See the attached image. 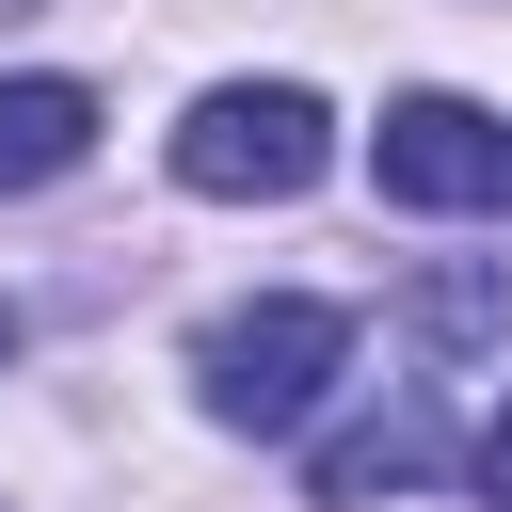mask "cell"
<instances>
[{
	"label": "cell",
	"mask_w": 512,
	"mask_h": 512,
	"mask_svg": "<svg viewBox=\"0 0 512 512\" xmlns=\"http://www.w3.org/2000/svg\"><path fill=\"white\" fill-rule=\"evenodd\" d=\"M320 160H336V112L304 80H224L176 128V192H208V208H288V192H320Z\"/></svg>",
	"instance_id": "6da1fadb"
},
{
	"label": "cell",
	"mask_w": 512,
	"mask_h": 512,
	"mask_svg": "<svg viewBox=\"0 0 512 512\" xmlns=\"http://www.w3.org/2000/svg\"><path fill=\"white\" fill-rule=\"evenodd\" d=\"M336 352H352V320H336V304H304V288H272V304H224V320H208L192 384H208V416H224V432H304V416H320V384H336Z\"/></svg>",
	"instance_id": "7a4b0ae2"
},
{
	"label": "cell",
	"mask_w": 512,
	"mask_h": 512,
	"mask_svg": "<svg viewBox=\"0 0 512 512\" xmlns=\"http://www.w3.org/2000/svg\"><path fill=\"white\" fill-rule=\"evenodd\" d=\"M368 160H384V192H400V208H496V192H512V128H496V112H464V96H400Z\"/></svg>",
	"instance_id": "3957f363"
},
{
	"label": "cell",
	"mask_w": 512,
	"mask_h": 512,
	"mask_svg": "<svg viewBox=\"0 0 512 512\" xmlns=\"http://www.w3.org/2000/svg\"><path fill=\"white\" fill-rule=\"evenodd\" d=\"M448 464H464V448H448V416H432V400H384L368 432H336V448H320V512H368V496H432Z\"/></svg>",
	"instance_id": "277c9868"
},
{
	"label": "cell",
	"mask_w": 512,
	"mask_h": 512,
	"mask_svg": "<svg viewBox=\"0 0 512 512\" xmlns=\"http://www.w3.org/2000/svg\"><path fill=\"white\" fill-rule=\"evenodd\" d=\"M96 160V80H0V208Z\"/></svg>",
	"instance_id": "5b68a950"
},
{
	"label": "cell",
	"mask_w": 512,
	"mask_h": 512,
	"mask_svg": "<svg viewBox=\"0 0 512 512\" xmlns=\"http://www.w3.org/2000/svg\"><path fill=\"white\" fill-rule=\"evenodd\" d=\"M416 336H512V272H432L416 288Z\"/></svg>",
	"instance_id": "8992f818"
},
{
	"label": "cell",
	"mask_w": 512,
	"mask_h": 512,
	"mask_svg": "<svg viewBox=\"0 0 512 512\" xmlns=\"http://www.w3.org/2000/svg\"><path fill=\"white\" fill-rule=\"evenodd\" d=\"M464 480H480V496H496V512H512V416H496V432H480V448H464Z\"/></svg>",
	"instance_id": "52a82bcc"
},
{
	"label": "cell",
	"mask_w": 512,
	"mask_h": 512,
	"mask_svg": "<svg viewBox=\"0 0 512 512\" xmlns=\"http://www.w3.org/2000/svg\"><path fill=\"white\" fill-rule=\"evenodd\" d=\"M0 368H16V304H0Z\"/></svg>",
	"instance_id": "ba28073f"
},
{
	"label": "cell",
	"mask_w": 512,
	"mask_h": 512,
	"mask_svg": "<svg viewBox=\"0 0 512 512\" xmlns=\"http://www.w3.org/2000/svg\"><path fill=\"white\" fill-rule=\"evenodd\" d=\"M0 16H32V0H0Z\"/></svg>",
	"instance_id": "9c48e42d"
}]
</instances>
